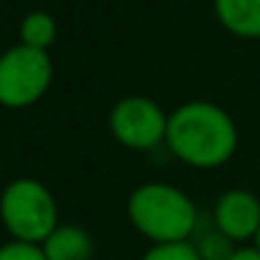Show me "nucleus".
I'll list each match as a JSON object with an SVG mask.
<instances>
[{
    "instance_id": "7",
    "label": "nucleus",
    "mask_w": 260,
    "mask_h": 260,
    "mask_svg": "<svg viewBox=\"0 0 260 260\" xmlns=\"http://www.w3.org/2000/svg\"><path fill=\"white\" fill-rule=\"evenodd\" d=\"M46 260H92L94 240L79 224H59L41 242Z\"/></svg>"
},
{
    "instance_id": "12",
    "label": "nucleus",
    "mask_w": 260,
    "mask_h": 260,
    "mask_svg": "<svg viewBox=\"0 0 260 260\" xmlns=\"http://www.w3.org/2000/svg\"><path fill=\"white\" fill-rule=\"evenodd\" d=\"M0 260H46V257H44L41 245L11 240L6 245H0Z\"/></svg>"
},
{
    "instance_id": "5",
    "label": "nucleus",
    "mask_w": 260,
    "mask_h": 260,
    "mask_svg": "<svg viewBox=\"0 0 260 260\" xmlns=\"http://www.w3.org/2000/svg\"><path fill=\"white\" fill-rule=\"evenodd\" d=\"M107 125L120 146L130 151H156L166 143L169 112L146 94H127L112 105Z\"/></svg>"
},
{
    "instance_id": "10",
    "label": "nucleus",
    "mask_w": 260,
    "mask_h": 260,
    "mask_svg": "<svg viewBox=\"0 0 260 260\" xmlns=\"http://www.w3.org/2000/svg\"><path fill=\"white\" fill-rule=\"evenodd\" d=\"M194 247L202 260H230V255L237 250L232 240H227L219 230H207L194 240Z\"/></svg>"
},
{
    "instance_id": "14",
    "label": "nucleus",
    "mask_w": 260,
    "mask_h": 260,
    "mask_svg": "<svg viewBox=\"0 0 260 260\" xmlns=\"http://www.w3.org/2000/svg\"><path fill=\"white\" fill-rule=\"evenodd\" d=\"M252 245H255V247L260 250V230H257V235H255V240H252Z\"/></svg>"
},
{
    "instance_id": "2",
    "label": "nucleus",
    "mask_w": 260,
    "mask_h": 260,
    "mask_svg": "<svg viewBox=\"0 0 260 260\" xmlns=\"http://www.w3.org/2000/svg\"><path fill=\"white\" fill-rule=\"evenodd\" d=\"M127 219L153 245L186 242L199 230V209L194 199L174 184L148 181L130 191Z\"/></svg>"
},
{
    "instance_id": "4",
    "label": "nucleus",
    "mask_w": 260,
    "mask_h": 260,
    "mask_svg": "<svg viewBox=\"0 0 260 260\" xmlns=\"http://www.w3.org/2000/svg\"><path fill=\"white\" fill-rule=\"evenodd\" d=\"M54 61L49 51L16 44L0 54V107L26 110L51 87Z\"/></svg>"
},
{
    "instance_id": "11",
    "label": "nucleus",
    "mask_w": 260,
    "mask_h": 260,
    "mask_svg": "<svg viewBox=\"0 0 260 260\" xmlns=\"http://www.w3.org/2000/svg\"><path fill=\"white\" fill-rule=\"evenodd\" d=\"M141 260H202L194 242H161V245H151Z\"/></svg>"
},
{
    "instance_id": "9",
    "label": "nucleus",
    "mask_w": 260,
    "mask_h": 260,
    "mask_svg": "<svg viewBox=\"0 0 260 260\" xmlns=\"http://www.w3.org/2000/svg\"><path fill=\"white\" fill-rule=\"evenodd\" d=\"M18 36H21V44L23 46L49 51V46L56 41V21L46 11H34V13H28L21 21Z\"/></svg>"
},
{
    "instance_id": "8",
    "label": "nucleus",
    "mask_w": 260,
    "mask_h": 260,
    "mask_svg": "<svg viewBox=\"0 0 260 260\" xmlns=\"http://www.w3.org/2000/svg\"><path fill=\"white\" fill-rule=\"evenodd\" d=\"M214 16L237 39H260V0H214Z\"/></svg>"
},
{
    "instance_id": "3",
    "label": "nucleus",
    "mask_w": 260,
    "mask_h": 260,
    "mask_svg": "<svg viewBox=\"0 0 260 260\" xmlns=\"http://www.w3.org/2000/svg\"><path fill=\"white\" fill-rule=\"evenodd\" d=\"M0 222L13 240L41 245L61 224L56 197L39 179H13L0 191Z\"/></svg>"
},
{
    "instance_id": "6",
    "label": "nucleus",
    "mask_w": 260,
    "mask_h": 260,
    "mask_svg": "<svg viewBox=\"0 0 260 260\" xmlns=\"http://www.w3.org/2000/svg\"><path fill=\"white\" fill-rule=\"evenodd\" d=\"M212 227L232 242L255 240L260 230V197L250 189H227L214 202Z\"/></svg>"
},
{
    "instance_id": "13",
    "label": "nucleus",
    "mask_w": 260,
    "mask_h": 260,
    "mask_svg": "<svg viewBox=\"0 0 260 260\" xmlns=\"http://www.w3.org/2000/svg\"><path fill=\"white\" fill-rule=\"evenodd\" d=\"M230 260H260V250L255 247V245H247V247H237L232 255H230Z\"/></svg>"
},
{
    "instance_id": "1",
    "label": "nucleus",
    "mask_w": 260,
    "mask_h": 260,
    "mask_svg": "<svg viewBox=\"0 0 260 260\" xmlns=\"http://www.w3.org/2000/svg\"><path fill=\"white\" fill-rule=\"evenodd\" d=\"M240 143L232 115L209 100H189L169 112L166 148L184 166L212 171L224 166Z\"/></svg>"
}]
</instances>
